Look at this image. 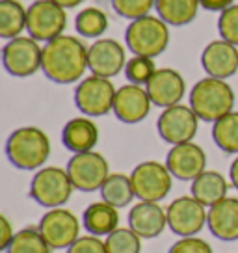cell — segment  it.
<instances>
[{
  "mask_svg": "<svg viewBox=\"0 0 238 253\" xmlns=\"http://www.w3.org/2000/svg\"><path fill=\"white\" fill-rule=\"evenodd\" d=\"M101 192L103 201L114 205L116 209H125L132 203L134 188H132V179L127 173H110V177L104 181Z\"/></svg>",
  "mask_w": 238,
  "mask_h": 253,
  "instance_id": "26",
  "label": "cell"
},
{
  "mask_svg": "<svg viewBox=\"0 0 238 253\" xmlns=\"http://www.w3.org/2000/svg\"><path fill=\"white\" fill-rule=\"evenodd\" d=\"M2 65L15 79L32 77L43 67V47L30 36L8 40L2 47Z\"/></svg>",
  "mask_w": 238,
  "mask_h": 253,
  "instance_id": "7",
  "label": "cell"
},
{
  "mask_svg": "<svg viewBox=\"0 0 238 253\" xmlns=\"http://www.w3.org/2000/svg\"><path fill=\"white\" fill-rule=\"evenodd\" d=\"M62 143L73 155L93 151L99 143V126L87 116L69 119L62 130Z\"/></svg>",
  "mask_w": 238,
  "mask_h": 253,
  "instance_id": "21",
  "label": "cell"
},
{
  "mask_svg": "<svg viewBox=\"0 0 238 253\" xmlns=\"http://www.w3.org/2000/svg\"><path fill=\"white\" fill-rule=\"evenodd\" d=\"M50 246L38 227H24L17 231L6 253H50Z\"/></svg>",
  "mask_w": 238,
  "mask_h": 253,
  "instance_id": "29",
  "label": "cell"
},
{
  "mask_svg": "<svg viewBox=\"0 0 238 253\" xmlns=\"http://www.w3.org/2000/svg\"><path fill=\"white\" fill-rule=\"evenodd\" d=\"M212 140L218 149L227 155H238V112L233 110L227 116L212 123Z\"/></svg>",
  "mask_w": 238,
  "mask_h": 253,
  "instance_id": "27",
  "label": "cell"
},
{
  "mask_svg": "<svg viewBox=\"0 0 238 253\" xmlns=\"http://www.w3.org/2000/svg\"><path fill=\"white\" fill-rule=\"evenodd\" d=\"M201 8L206 11H214V13H222L223 9L231 8L235 4V0H199Z\"/></svg>",
  "mask_w": 238,
  "mask_h": 253,
  "instance_id": "37",
  "label": "cell"
},
{
  "mask_svg": "<svg viewBox=\"0 0 238 253\" xmlns=\"http://www.w3.org/2000/svg\"><path fill=\"white\" fill-rule=\"evenodd\" d=\"M73 181L67 169L58 166H45L38 169L30 181L28 196L43 209L64 207L73 196Z\"/></svg>",
  "mask_w": 238,
  "mask_h": 253,
  "instance_id": "5",
  "label": "cell"
},
{
  "mask_svg": "<svg viewBox=\"0 0 238 253\" xmlns=\"http://www.w3.org/2000/svg\"><path fill=\"white\" fill-rule=\"evenodd\" d=\"M128 227L142 238H157L167 227L166 209L155 201H138L128 211Z\"/></svg>",
  "mask_w": 238,
  "mask_h": 253,
  "instance_id": "19",
  "label": "cell"
},
{
  "mask_svg": "<svg viewBox=\"0 0 238 253\" xmlns=\"http://www.w3.org/2000/svg\"><path fill=\"white\" fill-rule=\"evenodd\" d=\"M218 32L220 38L238 47V4L223 9L218 17Z\"/></svg>",
  "mask_w": 238,
  "mask_h": 253,
  "instance_id": "33",
  "label": "cell"
},
{
  "mask_svg": "<svg viewBox=\"0 0 238 253\" xmlns=\"http://www.w3.org/2000/svg\"><path fill=\"white\" fill-rule=\"evenodd\" d=\"M227 192H229V182L216 169H205L198 179L192 181L190 188L192 196L201 201L206 209L227 198Z\"/></svg>",
  "mask_w": 238,
  "mask_h": 253,
  "instance_id": "23",
  "label": "cell"
},
{
  "mask_svg": "<svg viewBox=\"0 0 238 253\" xmlns=\"http://www.w3.org/2000/svg\"><path fill=\"white\" fill-rule=\"evenodd\" d=\"M206 227L210 235L223 242L238 240V198H227L208 207Z\"/></svg>",
  "mask_w": 238,
  "mask_h": 253,
  "instance_id": "20",
  "label": "cell"
},
{
  "mask_svg": "<svg viewBox=\"0 0 238 253\" xmlns=\"http://www.w3.org/2000/svg\"><path fill=\"white\" fill-rule=\"evenodd\" d=\"M167 253H214L210 244L199 237H183L171 244Z\"/></svg>",
  "mask_w": 238,
  "mask_h": 253,
  "instance_id": "34",
  "label": "cell"
},
{
  "mask_svg": "<svg viewBox=\"0 0 238 253\" xmlns=\"http://www.w3.org/2000/svg\"><path fill=\"white\" fill-rule=\"evenodd\" d=\"M167 227L179 238L198 237L206 225L208 211L194 196H181L166 207Z\"/></svg>",
  "mask_w": 238,
  "mask_h": 253,
  "instance_id": "13",
  "label": "cell"
},
{
  "mask_svg": "<svg viewBox=\"0 0 238 253\" xmlns=\"http://www.w3.org/2000/svg\"><path fill=\"white\" fill-rule=\"evenodd\" d=\"M4 149L13 168L38 171L50 157V138L40 126H19L8 136Z\"/></svg>",
  "mask_w": 238,
  "mask_h": 253,
  "instance_id": "2",
  "label": "cell"
},
{
  "mask_svg": "<svg viewBox=\"0 0 238 253\" xmlns=\"http://www.w3.org/2000/svg\"><path fill=\"white\" fill-rule=\"evenodd\" d=\"M201 8L199 0H157V15L169 26L190 24Z\"/></svg>",
  "mask_w": 238,
  "mask_h": 253,
  "instance_id": "25",
  "label": "cell"
},
{
  "mask_svg": "<svg viewBox=\"0 0 238 253\" xmlns=\"http://www.w3.org/2000/svg\"><path fill=\"white\" fill-rule=\"evenodd\" d=\"M198 114L192 110L190 104H175L169 108H164L157 119V130L159 136L169 145L194 142L199 128Z\"/></svg>",
  "mask_w": 238,
  "mask_h": 253,
  "instance_id": "11",
  "label": "cell"
},
{
  "mask_svg": "<svg viewBox=\"0 0 238 253\" xmlns=\"http://www.w3.org/2000/svg\"><path fill=\"white\" fill-rule=\"evenodd\" d=\"M134 196L140 201H155L160 203L173 186V175L166 166L159 160H145L140 162L130 173Z\"/></svg>",
  "mask_w": 238,
  "mask_h": 253,
  "instance_id": "9",
  "label": "cell"
},
{
  "mask_svg": "<svg viewBox=\"0 0 238 253\" xmlns=\"http://www.w3.org/2000/svg\"><path fill=\"white\" fill-rule=\"evenodd\" d=\"M127 52L125 47L118 40L101 38L89 45L87 50V67L91 75L114 79L121 71H125L127 65Z\"/></svg>",
  "mask_w": 238,
  "mask_h": 253,
  "instance_id": "14",
  "label": "cell"
},
{
  "mask_svg": "<svg viewBox=\"0 0 238 253\" xmlns=\"http://www.w3.org/2000/svg\"><path fill=\"white\" fill-rule=\"evenodd\" d=\"M15 237V231L9 223L8 216H0V250L6 252L8 246L11 244V240Z\"/></svg>",
  "mask_w": 238,
  "mask_h": 253,
  "instance_id": "36",
  "label": "cell"
},
{
  "mask_svg": "<svg viewBox=\"0 0 238 253\" xmlns=\"http://www.w3.org/2000/svg\"><path fill=\"white\" fill-rule=\"evenodd\" d=\"M235 91L227 80L205 77L198 80L190 91V106L198 118L206 123H216L220 118L235 110Z\"/></svg>",
  "mask_w": 238,
  "mask_h": 253,
  "instance_id": "3",
  "label": "cell"
},
{
  "mask_svg": "<svg viewBox=\"0 0 238 253\" xmlns=\"http://www.w3.org/2000/svg\"><path fill=\"white\" fill-rule=\"evenodd\" d=\"M147 93L151 97L155 106L159 108H169L183 101L186 93V80L177 69L162 67L155 73V77L147 84Z\"/></svg>",
  "mask_w": 238,
  "mask_h": 253,
  "instance_id": "18",
  "label": "cell"
},
{
  "mask_svg": "<svg viewBox=\"0 0 238 253\" xmlns=\"http://www.w3.org/2000/svg\"><path fill=\"white\" fill-rule=\"evenodd\" d=\"M125 43L132 56H157L166 52L169 45V24L159 15H145L130 21L125 30Z\"/></svg>",
  "mask_w": 238,
  "mask_h": 253,
  "instance_id": "4",
  "label": "cell"
},
{
  "mask_svg": "<svg viewBox=\"0 0 238 253\" xmlns=\"http://www.w3.org/2000/svg\"><path fill=\"white\" fill-rule=\"evenodd\" d=\"M229 181H231V184L238 190V155H237V158L233 160V164H231V168H229Z\"/></svg>",
  "mask_w": 238,
  "mask_h": 253,
  "instance_id": "38",
  "label": "cell"
},
{
  "mask_svg": "<svg viewBox=\"0 0 238 253\" xmlns=\"http://www.w3.org/2000/svg\"><path fill=\"white\" fill-rule=\"evenodd\" d=\"M118 87L114 86L112 79L89 75L79 82L75 87V106L79 108L82 116L87 118H103L106 114L114 112Z\"/></svg>",
  "mask_w": 238,
  "mask_h": 253,
  "instance_id": "6",
  "label": "cell"
},
{
  "mask_svg": "<svg viewBox=\"0 0 238 253\" xmlns=\"http://www.w3.org/2000/svg\"><path fill=\"white\" fill-rule=\"evenodd\" d=\"M75 30L80 38L101 40V36L108 30V17L101 8L87 6L75 17Z\"/></svg>",
  "mask_w": 238,
  "mask_h": 253,
  "instance_id": "28",
  "label": "cell"
},
{
  "mask_svg": "<svg viewBox=\"0 0 238 253\" xmlns=\"http://www.w3.org/2000/svg\"><path fill=\"white\" fill-rule=\"evenodd\" d=\"M82 225L87 235L108 237L119 227V209L106 201H95L82 214Z\"/></svg>",
  "mask_w": 238,
  "mask_h": 253,
  "instance_id": "22",
  "label": "cell"
},
{
  "mask_svg": "<svg viewBox=\"0 0 238 253\" xmlns=\"http://www.w3.org/2000/svg\"><path fill=\"white\" fill-rule=\"evenodd\" d=\"M56 4H60V6H64L65 9H73L77 8V6H80L82 2H86V0H54Z\"/></svg>",
  "mask_w": 238,
  "mask_h": 253,
  "instance_id": "39",
  "label": "cell"
},
{
  "mask_svg": "<svg viewBox=\"0 0 238 253\" xmlns=\"http://www.w3.org/2000/svg\"><path fill=\"white\" fill-rule=\"evenodd\" d=\"M201 67L206 77L227 80L238 71V47L225 40L210 41L201 52Z\"/></svg>",
  "mask_w": 238,
  "mask_h": 253,
  "instance_id": "17",
  "label": "cell"
},
{
  "mask_svg": "<svg viewBox=\"0 0 238 253\" xmlns=\"http://www.w3.org/2000/svg\"><path fill=\"white\" fill-rule=\"evenodd\" d=\"M108 253H142V237L130 227H118L104 238Z\"/></svg>",
  "mask_w": 238,
  "mask_h": 253,
  "instance_id": "30",
  "label": "cell"
},
{
  "mask_svg": "<svg viewBox=\"0 0 238 253\" xmlns=\"http://www.w3.org/2000/svg\"><path fill=\"white\" fill-rule=\"evenodd\" d=\"M112 8L119 17L127 21H136L140 17L151 15L157 0H110Z\"/></svg>",
  "mask_w": 238,
  "mask_h": 253,
  "instance_id": "32",
  "label": "cell"
},
{
  "mask_svg": "<svg viewBox=\"0 0 238 253\" xmlns=\"http://www.w3.org/2000/svg\"><path fill=\"white\" fill-rule=\"evenodd\" d=\"M153 106L155 104L147 93V87L138 84H125L118 87L114 101V116L125 125H136L142 123L151 114Z\"/></svg>",
  "mask_w": 238,
  "mask_h": 253,
  "instance_id": "15",
  "label": "cell"
},
{
  "mask_svg": "<svg viewBox=\"0 0 238 253\" xmlns=\"http://www.w3.org/2000/svg\"><path fill=\"white\" fill-rule=\"evenodd\" d=\"M67 173L71 177L73 186L79 192H99L103 188L104 181L110 177V164L108 160L97 153H77L67 162Z\"/></svg>",
  "mask_w": 238,
  "mask_h": 253,
  "instance_id": "10",
  "label": "cell"
},
{
  "mask_svg": "<svg viewBox=\"0 0 238 253\" xmlns=\"http://www.w3.org/2000/svg\"><path fill=\"white\" fill-rule=\"evenodd\" d=\"M38 229L47 240L50 250H69L80 238V220L69 209H48L41 216Z\"/></svg>",
  "mask_w": 238,
  "mask_h": 253,
  "instance_id": "12",
  "label": "cell"
},
{
  "mask_svg": "<svg viewBox=\"0 0 238 253\" xmlns=\"http://www.w3.org/2000/svg\"><path fill=\"white\" fill-rule=\"evenodd\" d=\"M166 166L175 179L192 182L206 169V153L196 142L171 145L166 157Z\"/></svg>",
  "mask_w": 238,
  "mask_h": 253,
  "instance_id": "16",
  "label": "cell"
},
{
  "mask_svg": "<svg viewBox=\"0 0 238 253\" xmlns=\"http://www.w3.org/2000/svg\"><path fill=\"white\" fill-rule=\"evenodd\" d=\"M86 43L77 38L64 34L56 40L45 43L43 47V67L41 71L54 84H75L84 79L87 67Z\"/></svg>",
  "mask_w": 238,
  "mask_h": 253,
  "instance_id": "1",
  "label": "cell"
},
{
  "mask_svg": "<svg viewBox=\"0 0 238 253\" xmlns=\"http://www.w3.org/2000/svg\"><path fill=\"white\" fill-rule=\"evenodd\" d=\"M28 8L21 0H0V38L13 40L26 30Z\"/></svg>",
  "mask_w": 238,
  "mask_h": 253,
  "instance_id": "24",
  "label": "cell"
},
{
  "mask_svg": "<svg viewBox=\"0 0 238 253\" xmlns=\"http://www.w3.org/2000/svg\"><path fill=\"white\" fill-rule=\"evenodd\" d=\"M67 28V9L54 0H34L28 6L26 32L40 43H48L64 36Z\"/></svg>",
  "mask_w": 238,
  "mask_h": 253,
  "instance_id": "8",
  "label": "cell"
},
{
  "mask_svg": "<svg viewBox=\"0 0 238 253\" xmlns=\"http://www.w3.org/2000/svg\"><path fill=\"white\" fill-rule=\"evenodd\" d=\"M65 253H108V250H106V242L101 237L84 235L69 250H65Z\"/></svg>",
  "mask_w": 238,
  "mask_h": 253,
  "instance_id": "35",
  "label": "cell"
},
{
  "mask_svg": "<svg viewBox=\"0 0 238 253\" xmlns=\"http://www.w3.org/2000/svg\"><path fill=\"white\" fill-rule=\"evenodd\" d=\"M157 63L155 58H147V56H132L125 65V77H127L128 84H138V86H147L149 80L155 77Z\"/></svg>",
  "mask_w": 238,
  "mask_h": 253,
  "instance_id": "31",
  "label": "cell"
}]
</instances>
